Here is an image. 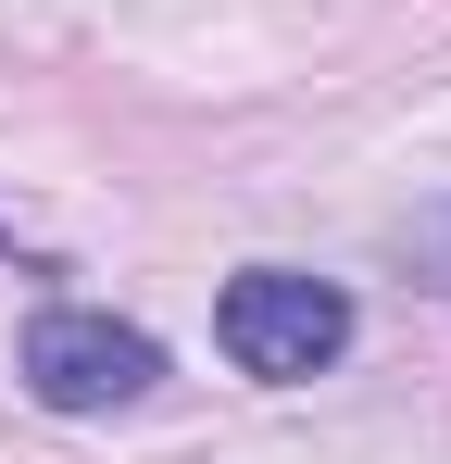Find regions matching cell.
<instances>
[{
  "label": "cell",
  "mask_w": 451,
  "mask_h": 464,
  "mask_svg": "<svg viewBox=\"0 0 451 464\" xmlns=\"http://www.w3.org/2000/svg\"><path fill=\"white\" fill-rule=\"evenodd\" d=\"M214 339H226L238 377L301 389V377H326V364L351 352V289H326V276H301V264H251V276H226Z\"/></svg>",
  "instance_id": "obj_1"
},
{
  "label": "cell",
  "mask_w": 451,
  "mask_h": 464,
  "mask_svg": "<svg viewBox=\"0 0 451 464\" xmlns=\"http://www.w3.org/2000/svg\"><path fill=\"white\" fill-rule=\"evenodd\" d=\"M150 377H163V339L126 314H88V302L25 314V389L51 414H126V401H150Z\"/></svg>",
  "instance_id": "obj_2"
},
{
  "label": "cell",
  "mask_w": 451,
  "mask_h": 464,
  "mask_svg": "<svg viewBox=\"0 0 451 464\" xmlns=\"http://www.w3.org/2000/svg\"><path fill=\"white\" fill-rule=\"evenodd\" d=\"M401 251H414V264H427V276H439V289H451V201H427V214L401 227Z\"/></svg>",
  "instance_id": "obj_3"
}]
</instances>
